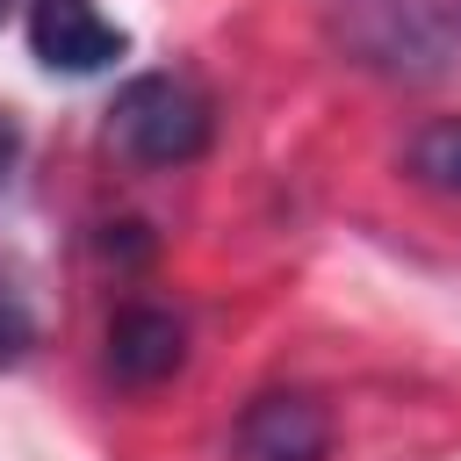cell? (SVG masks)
Returning a JSON list of instances; mask_svg holds the SVG:
<instances>
[{"label":"cell","mask_w":461,"mask_h":461,"mask_svg":"<svg viewBox=\"0 0 461 461\" xmlns=\"http://www.w3.org/2000/svg\"><path fill=\"white\" fill-rule=\"evenodd\" d=\"M209 130L216 108L187 72H137L108 108V137L137 166H187L209 151Z\"/></svg>","instance_id":"obj_1"},{"label":"cell","mask_w":461,"mask_h":461,"mask_svg":"<svg viewBox=\"0 0 461 461\" xmlns=\"http://www.w3.org/2000/svg\"><path fill=\"white\" fill-rule=\"evenodd\" d=\"M29 50H36V65H50V72H72V79H86V72H108L122 50H130V36L94 7V0H29Z\"/></svg>","instance_id":"obj_2"},{"label":"cell","mask_w":461,"mask_h":461,"mask_svg":"<svg viewBox=\"0 0 461 461\" xmlns=\"http://www.w3.org/2000/svg\"><path fill=\"white\" fill-rule=\"evenodd\" d=\"M324 454H331V418L303 389L252 396L230 432V461H324Z\"/></svg>","instance_id":"obj_3"},{"label":"cell","mask_w":461,"mask_h":461,"mask_svg":"<svg viewBox=\"0 0 461 461\" xmlns=\"http://www.w3.org/2000/svg\"><path fill=\"white\" fill-rule=\"evenodd\" d=\"M180 360H187V331H180L173 310H158V303L115 310V324H108V375L122 389H158L166 375H180Z\"/></svg>","instance_id":"obj_4"},{"label":"cell","mask_w":461,"mask_h":461,"mask_svg":"<svg viewBox=\"0 0 461 461\" xmlns=\"http://www.w3.org/2000/svg\"><path fill=\"white\" fill-rule=\"evenodd\" d=\"M461 43V0H403V7H382L375 29L360 36L367 58L382 65H439L447 50Z\"/></svg>","instance_id":"obj_5"},{"label":"cell","mask_w":461,"mask_h":461,"mask_svg":"<svg viewBox=\"0 0 461 461\" xmlns=\"http://www.w3.org/2000/svg\"><path fill=\"white\" fill-rule=\"evenodd\" d=\"M403 166H411V180H418V187L461 194V115H439V122H425V130L411 137Z\"/></svg>","instance_id":"obj_6"},{"label":"cell","mask_w":461,"mask_h":461,"mask_svg":"<svg viewBox=\"0 0 461 461\" xmlns=\"http://www.w3.org/2000/svg\"><path fill=\"white\" fill-rule=\"evenodd\" d=\"M29 339H36V310H29V288H22V274L0 259V367H14V360L29 353Z\"/></svg>","instance_id":"obj_7"},{"label":"cell","mask_w":461,"mask_h":461,"mask_svg":"<svg viewBox=\"0 0 461 461\" xmlns=\"http://www.w3.org/2000/svg\"><path fill=\"white\" fill-rule=\"evenodd\" d=\"M14 144H22V137H14V115L0 108V180H7V166H14Z\"/></svg>","instance_id":"obj_8"},{"label":"cell","mask_w":461,"mask_h":461,"mask_svg":"<svg viewBox=\"0 0 461 461\" xmlns=\"http://www.w3.org/2000/svg\"><path fill=\"white\" fill-rule=\"evenodd\" d=\"M0 7H7V0H0Z\"/></svg>","instance_id":"obj_9"}]
</instances>
